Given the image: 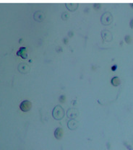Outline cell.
I'll return each instance as SVG.
<instances>
[{
	"label": "cell",
	"mask_w": 133,
	"mask_h": 150,
	"mask_svg": "<svg viewBox=\"0 0 133 150\" xmlns=\"http://www.w3.org/2000/svg\"><path fill=\"white\" fill-rule=\"evenodd\" d=\"M64 111L60 105H57L53 111V117L57 120H60L64 117Z\"/></svg>",
	"instance_id": "6da1fadb"
},
{
	"label": "cell",
	"mask_w": 133,
	"mask_h": 150,
	"mask_svg": "<svg viewBox=\"0 0 133 150\" xmlns=\"http://www.w3.org/2000/svg\"><path fill=\"white\" fill-rule=\"evenodd\" d=\"M101 21L102 23V24L105 25H109L112 23L113 21V17H112V14L109 12H106L101 16Z\"/></svg>",
	"instance_id": "7a4b0ae2"
},
{
	"label": "cell",
	"mask_w": 133,
	"mask_h": 150,
	"mask_svg": "<svg viewBox=\"0 0 133 150\" xmlns=\"http://www.w3.org/2000/svg\"><path fill=\"white\" fill-rule=\"evenodd\" d=\"M32 107V103L28 100H24L22 102L20 105V108L24 112H27V111H30Z\"/></svg>",
	"instance_id": "3957f363"
},
{
	"label": "cell",
	"mask_w": 133,
	"mask_h": 150,
	"mask_svg": "<svg viewBox=\"0 0 133 150\" xmlns=\"http://www.w3.org/2000/svg\"><path fill=\"white\" fill-rule=\"evenodd\" d=\"M33 17L36 21L41 22L45 19V14L41 11H36L33 14Z\"/></svg>",
	"instance_id": "277c9868"
},
{
	"label": "cell",
	"mask_w": 133,
	"mask_h": 150,
	"mask_svg": "<svg viewBox=\"0 0 133 150\" xmlns=\"http://www.w3.org/2000/svg\"><path fill=\"white\" fill-rule=\"evenodd\" d=\"M101 35H102L103 39L106 41H111L113 38L110 31H106V30H104L101 32Z\"/></svg>",
	"instance_id": "5b68a950"
},
{
	"label": "cell",
	"mask_w": 133,
	"mask_h": 150,
	"mask_svg": "<svg viewBox=\"0 0 133 150\" xmlns=\"http://www.w3.org/2000/svg\"><path fill=\"white\" fill-rule=\"evenodd\" d=\"M18 70L23 74H26V73L29 72L30 67H28V64H26L25 63H21L19 64L18 66Z\"/></svg>",
	"instance_id": "8992f818"
},
{
	"label": "cell",
	"mask_w": 133,
	"mask_h": 150,
	"mask_svg": "<svg viewBox=\"0 0 133 150\" xmlns=\"http://www.w3.org/2000/svg\"><path fill=\"white\" fill-rule=\"evenodd\" d=\"M54 135H55L56 138L58 139H61V137H62V135H63L62 129H61V128H57V129H56Z\"/></svg>",
	"instance_id": "52a82bcc"
},
{
	"label": "cell",
	"mask_w": 133,
	"mask_h": 150,
	"mask_svg": "<svg viewBox=\"0 0 133 150\" xmlns=\"http://www.w3.org/2000/svg\"><path fill=\"white\" fill-rule=\"evenodd\" d=\"M112 84L114 86H118L120 84V79L117 77H115L112 79Z\"/></svg>",
	"instance_id": "ba28073f"
},
{
	"label": "cell",
	"mask_w": 133,
	"mask_h": 150,
	"mask_svg": "<svg viewBox=\"0 0 133 150\" xmlns=\"http://www.w3.org/2000/svg\"><path fill=\"white\" fill-rule=\"evenodd\" d=\"M71 124H72V126H69V128L71 129H72V126H73V127H72V129H74L77 127V124H78V123H77L76 121H75V120H71L68 123V125H71Z\"/></svg>",
	"instance_id": "9c48e42d"
},
{
	"label": "cell",
	"mask_w": 133,
	"mask_h": 150,
	"mask_svg": "<svg viewBox=\"0 0 133 150\" xmlns=\"http://www.w3.org/2000/svg\"><path fill=\"white\" fill-rule=\"evenodd\" d=\"M25 50H26L25 48H20V50H19L17 53V56H21L23 58V53H25L26 54Z\"/></svg>",
	"instance_id": "30bf717a"
}]
</instances>
